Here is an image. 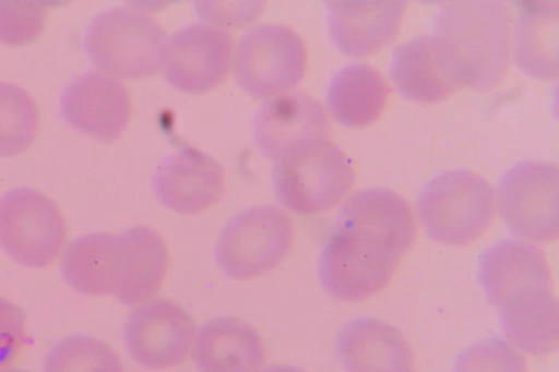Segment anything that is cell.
I'll return each mask as SVG.
<instances>
[{
	"label": "cell",
	"instance_id": "cell-23",
	"mask_svg": "<svg viewBox=\"0 0 559 372\" xmlns=\"http://www.w3.org/2000/svg\"><path fill=\"white\" fill-rule=\"evenodd\" d=\"M128 247V279L119 301L136 307L151 301L162 290L169 267V252L162 235L152 228L135 227L122 232Z\"/></svg>",
	"mask_w": 559,
	"mask_h": 372
},
{
	"label": "cell",
	"instance_id": "cell-22",
	"mask_svg": "<svg viewBox=\"0 0 559 372\" xmlns=\"http://www.w3.org/2000/svg\"><path fill=\"white\" fill-rule=\"evenodd\" d=\"M515 59L521 70L542 81L558 76L557 2L519 3Z\"/></svg>",
	"mask_w": 559,
	"mask_h": 372
},
{
	"label": "cell",
	"instance_id": "cell-4",
	"mask_svg": "<svg viewBox=\"0 0 559 372\" xmlns=\"http://www.w3.org/2000/svg\"><path fill=\"white\" fill-rule=\"evenodd\" d=\"M165 29L139 10L116 8L96 16L85 33V51L98 70L141 81L162 70L167 50Z\"/></svg>",
	"mask_w": 559,
	"mask_h": 372
},
{
	"label": "cell",
	"instance_id": "cell-19",
	"mask_svg": "<svg viewBox=\"0 0 559 372\" xmlns=\"http://www.w3.org/2000/svg\"><path fill=\"white\" fill-rule=\"evenodd\" d=\"M336 355L347 372H415L405 336L382 321L360 317L342 326Z\"/></svg>",
	"mask_w": 559,
	"mask_h": 372
},
{
	"label": "cell",
	"instance_id": "cell-17",
	"mask_svg": "<svg viewBox=\"0 0 559 372\" xmlns=\"http://www.w3.org/2000/svg\"><path fill=\"white\" fill-rule=\"evenodd\" d=\"M330 38L336 49L352 58H365L391 44L402 27L406 2H325Z\"/></svg>",
	"mask_w": 559,
	"mask_h": 372
},
{
	"label": "cell",
	"instance_id": "cell-28",
	"mask_svg": "<svg viewBox=\"0 0 559 372\" xmlns=\"http://www.w3.org/2000/svg\"><path fill=\"white\" fill-rule=\"evenodd\" d=\"M26 322L24 310L0 298V370L13 364L27 346Z\"/></svg>",
	"mask_w": 559,
	"mask_h": 372
},
{
	"label": "cell",
	"instance_id": "cell-20",
	"mask_svg": "<svg viewBox=\"0 0 559 372\" xmlns=\"http://www.w3.org/2000/svg\"><path fill=\"white\" fill-rule=\"evenodd\" d=\"M192 346L193 363L201 372H257L266 359L258 332L235 317L203 324Z\"/></svg>",
	"mask_w": 559,
	"mask_h": 372
},
{
	"label": "cell",
	"instance_id": "cell-6",
	"mask_svg": "<svg viewBox=\"0 0 559 372\" xmlns=\"http://www.w3.org/2000/svg\"><path fill=\"white\" fill-rule=\"evenodd\" d=\"M418 216L432 241L448 245L473 243L495 219V190L472 172L442 173L421 191Z\"/></svg>",
	"mask_w": 559,
	"mask_h": 372
},
{
	"label": "cell",
	"instance_id": "cell-12",
	"mask_svg": "<svg viewBox=\"0 0 559 372\" xmlns=\"http://www.w3.org/2000/svg\"><path fill=\"white\" fill-rule=\"evenodd\" d=\"M234 44L231 34L212 26L193 25L177 32L167 43V83L190 95L212 92L229 74Z\"/></svg>",
	"mask_w": 559,
	"mask_h": 372
},
{
	"label": "cell",
	"instance_id": "cell-24",
	"mask_svg": "<svg viewBox=\"0 0 559 372\" xmlns=\"http://www.w3.org/2000/svg\"><path fill=\"white\" fill-rule=\"evenodd\" d=\"M39 111L36 100L15 84L0 83V156L25 153L37 139Z\"/></svg>",
	"mask_w": 559,
	"mask_h": 372
},
{
	"label": "cell",
	"instance_id": "cell-26",
	"mask_svg": "<svg viewBox=\"0 0 559 372\" xmlns=\"http://www.w3.org/2000/svg\"><path fill=\"white\" fill-rule=\"evenodd\" d=\"M47 2H4L0 0V43L22 47L36 41L47 26Z\"/></svg>",
	"mask_w": 559,
	"mask_h": 372
},
{
	"label": "cell",
	"instance_id": "cell-2",
	"mask_svg": "<svg viewBox=\"0 0 559 372\" xmlns=\"http://www.w3.org/2000/svg\"><path fill=\"white\" fill-rule=\"evenodd\" d=\"M478 278L509 340L535 356L558 346V301L549 265L538 247L501 241L483 254Z\"/></svg>",
	"mask_w": 559,
	"mask_h": 372
},
{
	"label": "cell",
	"instance_id": "cell-16",
	"mask_svg": "<svg viewBox=\"0 0 559 372\" xmlns=\"http://www.w3.org/2000/svg\"><path fill=\"white\" fill-rule=\"evenodd\" d=\"M330 131L323 106L301 93L265 101L254 120L255 145L266 159L275 161L305 143L330 140Z\"/></svg>",
	"mask_w": 559,
	"mask_h": 372
},
{
	"label": "cell",
	"instance_id": "cell-3",
	"mask_svg": "<svg viewBox=\"0 0 559 372\" xmlns=\"http://www.w3.org/2000/svg\"><path fill=\"white\" fill-rule=\"evenodd\" d=\"M436 36L457 56L467 87L488 92L503 82L511 59V15L506 4L451 3L436 17Z\"/></svg>",
	"mask_w": 559,
	"mask_h": 372
},
{
	"label": "cell",
	"instance_id": "cell-11",
	"mask_svg": "<svg viewBox=\"0 0 559 372\" xmlns=\"http://www.w3.org/2000/svg\"><path fill=\"white\" fill-rule=\"evenodd\" d=\"M197 324L178 303L155 299L134 309L123 326V341L134 362L147 370L186 363Z\"/></svg>",
	"mask_w": 559,
	"mask_h": 372
},
{
	"label": "cell",
	"instance_id": "cell-13",
	"mask_svg": "<svg viewBox=\"0 0 559 372\" xmlns=\"http://www.w3.org/2000/svg\"><path fill=\"white\" fill-rule=\"evenodd\" d=\"M391 79L399 94L417 104H438L466 86L457 56L437 36H421L397 48Z\"/></svg>",
	"mask_w": 559,
	"mask_h": 372
},
{
	"label": "cell",
	"instance_id": "cell-21",
	"mask_svg": "<svg viewBox=\"0 0 559 372\" xmlns=\"http://www.w3.org/2000/svg\"><path fill=\"white\" fill-rule=\"evenodd\" d=\"M388 95L390 88L380 72L368 64H352L331 81L326 107L341 125L365 129L381 118Z\"/></svg>",
	"mask_w": 559,
	"mask_h": 372
},
{
	"label": "cell",
	"instance_id": "cell-29",
	"mask_svg": "<svg viewBox=\"0 0 559 372\" xmlns=\"http://www.w3.org/2000/svg\"><path fill=\"white\" fill-rule=\"evenodd\" d=\"M264 3H198L202 19L223 24L224 27H242L258 19Z\"/></svg>",
	"mask_w": 559,
	"mask_h": 372
},
{
	"label": "cell",
	"instance_id": "cell-30",
	"mask_svg": "<svg viewBox=\"0 0 559 372\" xmlns=\"http://www.w3.org/2000/svg\"><path fill=\"white\" fill-rule=\"evenodd\" d=\"M258 372H306L300 368H296L293 365H271L265 369H262Z\"/></svg>",
	"mask_w": 559,
	"mask_h": 372
},
{
	"label": "cell",
	"instance_id": "cell-9",
	"mask_svg": "<svg viewBox=\"0 0 559 372\" xmlns=\"http://www.w3.org/2000/svg\"><path fill=\"white\" fill-rule=\"evenodd\" d=\"M66 237L60 208L39 191L21 188L0 199V247L19 264L49 266L59 257Z\"/></svg>",
	"mask_w": 559,
	"mask_h": 372
},
{
	"label": "cell",
	"instance_id": "cell-10",
	"mask_svg": "<svg viewBox=\"0 0 559 372\" xmlns=\"http://www.w3.org/2000/svg\"><path fill=\"white\" fill-rule=\"evenodd\" d=\"M498 209L508 228L531 242L547 243L559 231V175L555 165L523 163L498 188Z\"/></svg>",
	"mask_w": 559,
	"mask_h": 372
},
{
	"label": "cell",
	"instance_id": "cell-7",
	"mask_svg": "<svg viewBox=\"0 0 559 372\" xmlns=\"http://www.w3.org/2000/svg\"><path fill=\"white\" fill-rule=\"evenodd\" d=\"M294 237L287 212L271 205L246 209L225 225L214 248L215 262L227 277L253 279L287 257Z\"/></svg>",
	"mask_w": 559,
	"mask_h": 372
},
{
	"label": "cell",
	"instance_id": "cell-8",
	"mask_svg": "<svg viewBox=\"0 0 559 372\" xmlns=\"http://www.w3.org/2000/svg\"><path fill=\"white\" fill-rule=\"evenodd\" d=\"M308 53L298 33L281 25L249 31L238 43L234 62L237 85L257 99L290 92L306 74Z\"/></svg>",
	"mask_w": 559,
	"mask_h": 372
},
{
	"label": "cell",
	"instance_id": "cell-25",
	"mask_svg": "<svg viewBox=\"0 0 559 372\" xmlns=\"http://www.w3.org/2000/svg\"><path fill=\"white\" fill-rule=\"evenodd\" d=\"M44 372H124L114 349L87 335H71L45 359Z\"/></svg>",
	"mask_w": 559,
	"mask_h": 372
},
{
	"label": "cell",
	"instance_id": "cell-14",
	"mask_svg": "<svg viewBox=\"0 0 559 372\" xmlns=\"http://www.w3.org/2000/svg\"><path fill=\"white\" fill-rule=\"evenodd\" d=\"M60 109L68 125L102 142L119 140L132 117L129 89L98 72L75 77L64 88Z\"/></svg>",
	"mask_w": 559,
	"mask_h": 372
},
{
	"label": "cell",
	"instance_id": "cell-5",
	"mask_svg": "<svg viewBox=\"0 0 559 372\" xmlns=\"http://www.w3.org/2000/svg\"><path fill=\"white\" fill-rule=\"evenodd\" d=\"M355 168L330 140L305 143L273 166L272 184L283 206L298 214L329 211L355 183Z\"/></svg>",
	"mask_w": 559,
	"mask_h": 372
},
{
	"label": "cell",
	"instance_id": "cell-15",
	"mask_svg": "<svg viewBox=\"0 0 559 372\" xmlns=\"http://www.w3.org/2000/svg\"><path fill=\"white\" fill-rule=\"evenodd\" d=\"M159 202L180 214H199L218 203L225 194V173L212 156L185 146L159 164L153 176Z\"/></svg>",
	"mask_w": 559,
	"mask_h": 372
},
{
	"label": "cell",
	"instance_id": "cell-31",
	"mask_svg": "<svg viewBox=\"0 0 559 372\" xmlns=\"http://www.w3.org/2000/svg\"><path fill=\"white\" fill-rule=\"evenodd\" d=\"M2 372H28V371H25V370H7V371H2Z\"/></svg>",
	"mask_w": 559,
	"mask_h": 372
},
{
	"label": "cell",
	"instance_id": "cell-1",
	"mask_svg": "<svg viewBox=\"0 0 559 372\" xmlns=\"http://www.w3.org/2000/svg\"><path fill=\"white\" fill-rule=\"evenodd\" d=\"M413 208L391 190L365 189L342 206L336 228L318 261V276L331 298L367 300L392 280L414 245Z\"/></svg>",
	"mask_w": 559,
	"mask_h": 372
},
{
	"label": "cell",
	"instance_id": "cell-27",
	"mask_svg": "<svg viewBox=\"0 0 559 372\" xmlns=\"http://www.w3.org/2000/svg\"><path fill=\"white\" fill-rule=\"evenodd\" d=\"M453 372H528V365L515 347L490 337L465 349Z\"/></svg>",
	"mask_w": 559,
	"mask_h": 372
},
{
	"label": "cell",
	"instance_id": "cell-18",
	"mask_svg": "<svg viewBox=\"0 0 559 372\" xmlns=\"http://www.w3.org/2000/svg\"><path fill=\"white\" fill-rule=\"evenodd\" d=\"M128 264L122 233H90L68 247L61 267L67 284L80 295L119 299L127 285Z\"/></svg>",
	"mask_w": 559,
	"mask_h": 372
}]
</instances>
